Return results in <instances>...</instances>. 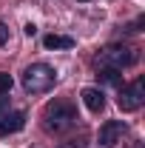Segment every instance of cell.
<instances>
[{
	"mask_svg": "<svg viewBox=\"0 0 145 148\" xmlns=\"http://www.w3.org/2000/svg\"><path fill=\"white\" fill-rule=\"evenodd\" d=\"M100 69H125V66H134L137 63V49H131V46H105L97 60H94Z\"/></svg>",
	"mask_w": 145,
	"mask_h": 148,
	"instance_id": "cell-3",
	"label": "cell"
},
{
	"mask_svg": "<svg viewBox=\"0 0 145 148\" xmlns=\"http://www.w3.org/2000/svg\"><path fill=\"white\" fill-rule=\"evenodd\" d=\"M12 86H14L12 74H3V71H0V94H9V91H12Z\"/></svg>",
	"mask_w": 145,
	"mask_h": 148,
	"instance_id": "cell-10",
	"label": "cell"
},
{
	"mask_svg": "<svg viewBox=\"0 0 145 148\" xmlns=\"http://www.w3.org/2000/svg\"><path fill=\"white\" fill-rule=\"evenodd\" d=\"M57 80V71L46 63H31L26 71H23V88L29 94H46Z\"/></svg>",
	"mask_w": 145,
	"mask_h": 148,
	"instance_id": "cell-2",
	"label": "cell"
},
{
	"mask_svg": "<svg viewBox=\"0 0 145 148\" xmlns=\"http://www.w3.org/2000/svg\"><path fill=\"white\" fill-rule=\"evenodd\" d=\"M23 125H26V114H23V111H12V114H3V117H0V137L17 134Z\"/></svg>",
	"mask_w": 145,
	"mask_h": 148,
	"instance_id": "cell-6",
	"label": "cell"
},
{
	"mask_svg": "<svg viewBox=\"0 0 145 148\" xmlns=\"http://www.w3.org/2000/svg\"><path fill=\"white\" fill-rule=\"evenodd\" d=\"M60 148H85V145H83V140H66V143H60Z\"/></svg>",
	"mask_w": 145,
	"mask_h": 148,
	"instance_id": "cell-11",
	"label": "cell"
},
{
	"mask_svg": "<svg viewBox=\"0 0 145 148\" xmlns=\"http://www.w3.org/2000/svg\"><path fill=\"white\" fill-rule=\"evenodd\" d=\"M43 43H46V49H74V37L66 34H49Z\"/></svg>",
	"mask_w": 145,
	"mask_h": 148,
	"instance_id": "cell-8",
	"label": "cell"
},
{
	"mask_svg": "<svg viewBox=\"0 0 145 148\" xmlns=\"http://www.w3.org/2000/svg\"><path fill=\"white\" fill-rule=\"evenodd\" d=\"M77 120H80L77 108L71 103H66V100H54V103H49L43 108V128L51 131V134H63V131L74 128Z\"/></svg>",
	"mask_w": 145,
	"mask_h": 148,
	"instance_id": "cell-1",
	"label": "cell"
},
{
	"mask_svg": "<svg viewBox=\"0 0 145 148\" xmlns=\"http://www.w3.org/2000/svg\"><path fill=\"white\" fill-rule=\"evenodd\" d=\"M103 83H108V86H120L122 83V74H120V69H100V74H97Z\"/></svg>",
	"mask_w": 145,
	"mask_h": 148,
	"instance_id": "cell-9",
	"label": "cell"
},
{
	"mask_svg": "<svg viewBox=\"0 0 145 148\" xmlns=\"http://www.w3.org/2000/svg\"><path fill=\"white\" fill-rule=\"evenodd\" d=\"M142 103H145V83H142V80H134V83H128V86L120 88L117 106L125 111V114L140 111V108H142Z\"/></svg>",
	"mask_w": 145,
	"mask_h": 148,
	"instance_id": "cell-4",
	"label": "cell"
},
{
	"mask_svg": "<svg viewBox=\"0 0 145 148\" xmlns=\"http://www.w3.org/2000/svg\"><path fill=\"white\" fill-rule=\"evenodd\" d=\"M83 103H85L88 111L100 114V111L105 108V94L100 91V88H83Z\"/></svg>",
	"mask_w": 145,
	"mask_h": 148,
	"instance_id": "cell-7",
	"label": "cell"
},
{
	"mask_svg": "<svg viewBox=\"0 0 145 148\" xmlns=\"http://www.w3.org/2000/svg\"><path fill=\"white\" fill-rule=\"evenodd\" d=\"M128 134V125L122 120H108L100 125V134H97V143L100 148H114L117 143H122V137Z\"/></svg>",
	"mask_w": 145,
	"mask_h": 148,
	"instance_id": "cell-5",
	"label": "cell"
},
{
	"mask_svg": "<svg viewBox=\"0 0 145 148\" xmlns=\"http://www.w3.org/2000/svg\"><path fill=\"white\" fill-rule=\"evenodd\" d=\"M6 40H9V29H6V23L0 20V46H3Z\"/></svg>",
	"mask_w": 145,
	"mask_h": 148,
	"instance_id": "cell-12",
	"label": "cell"
}]
</instances>
